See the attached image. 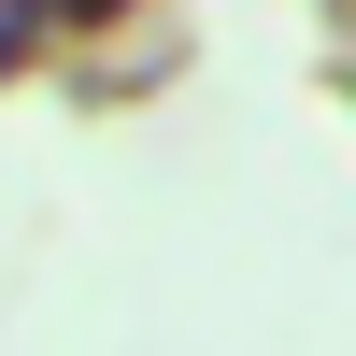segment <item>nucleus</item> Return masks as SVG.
Segmentation results:
<instances>
[{
	"instance_id": "obj_1",
	"label": "nucleus",
	"mask_w": 356,
	"mask_h": 356,
	"mask_svg": "<svg viewBox=\"0 0 356 356\" xmlns=\"http://www.w3.org/2000/svg\"><path fill=\"white\" fill-rule=\"evenodd\" d=\"M57 15H86V0H0V57H29V43H43Z\"/></svg>"
}]
</instances>
